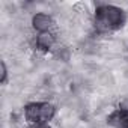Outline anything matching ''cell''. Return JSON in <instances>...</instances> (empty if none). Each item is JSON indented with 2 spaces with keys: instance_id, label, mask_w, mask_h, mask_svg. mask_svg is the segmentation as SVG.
Segmentation results:
<instances>
[{
  "instance_id": "obj_1",
  "label": "cell",
  "mask_w": 128,
  "mask_h": 128,
  "mask_svg": "<svg viewBox=\"0 0 128 128\" xmlns=\"http://www.w3.org/2000/svg\"><path fill=\"white\" fill-rule=\"evenodd\" d=\"M122 23H124V12L116 6L110 5L100 6L95 12V26L102 32L118 29L119 26H122Z\"/></svg>"
},
{
  "instance_id": "obj_2",
  "label": "cell",
  "mask_w": 128,
  "mask_h": 128,
  "mask_svg": "<svg viewBox=\"0 0 128 128\" xmlns=\"http://www.w3.org/2000/svg\"><path fill=\"white\" fill-rule=\"evenodd\" d=\"M54 116V107L48 102H35L26 107V118L30 122L45 124Z\"/></svg>"
},
{
  "instance_id": "obj_3",
  "label": "cell",
  "mask_w": 128,
  "mask_h": 128,
  "mask_svg": "<svg viewBox=\"0 0 128 128\" xmlns=\"http://www.w3.org/2000/svg\"><path fill=\"white\" fill-rule=\"evenodd\" d=\"M107 122L114 126V128H128V110L126 108H119L116 112H113Z\"/></svg>"
},
{
  "instance_id": "obj_4",
  "label": "cell",
  "mask_w": 128,
  "mask_h": 128,
  "mask_svg": "<svg viewBox=\"0 0 128 128\" xmlns=\"http://www.w3.org/2000/svg\"><path fill=\"white\" fill-rule=\"evenodd\" d=\"M32 23H33V27H35L36 30H39L41 33L47 32V30L54 24L53 18H51L50 15H45V14H36V15L33 17Z\"/></svg>"
},
{
  "instance_id": "obj_5",
  "label": "cell",
  "mask_w": 128,
  "mask_h": 128,
  "mask_svg": "<svg viewBox=\"0 0 128 128\" xmlns=\"http://www.w3.org/2000/svg\"><path fill=\"white\" fill-rule=\"evenodd\" d=\"M53 42H54V38H53V35L48 33V32L41 33V35L38 36V41H36L38 47L42 48V50H48V48L53 45Z\"/></svg>"
},
{
  "instance_id": "obj_6",
  "label": "cell",
  "mask_w": 128,
  "mask_h": 128,
  "mask_svg": "<svg viewBox=\"0 0 128 128\" xmlns=\"http://www.w3.org/2000/svg\"><path fill=\"white\" fill-rule=\"evenodd\" d=\"M0 68H2V77H0V82L5 83V82H6V66H5L3 62L0 63Z\"/></svg>"
},
{
  "instance_id": "obj_7",
  "label": "cell",
  "mask_w": 128,
  "mask_h": 128,
  "mask_svg": "<svg viewBox=\"0 0 128 128\" xmlns=\"http://www.w3.org/2000/svg\"><path fill=\"white\" fill-rule=\"evenodd\" d=\"M36 128H50V126H48L47 124H41V125H38Z\"/></svg>"
}]
</instances>
